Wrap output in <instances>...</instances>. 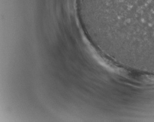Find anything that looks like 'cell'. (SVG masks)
Here are the masks:
<instances>
[{
    "label": "cell",
    "mask_w": 154,
    "mask_h": 122,
    "mask_svg": "<svg viewBox=\"0 0 154 122\" xmlns=\"http://www.w3.org/2000/svg\"><path fill=\"white\" fill-rule=\"evenodd\" d=\"M79 4L119 38L154 47V0H79Z\"/></svg>",
    "instance_id": "cell-1"
}]
</instances>
